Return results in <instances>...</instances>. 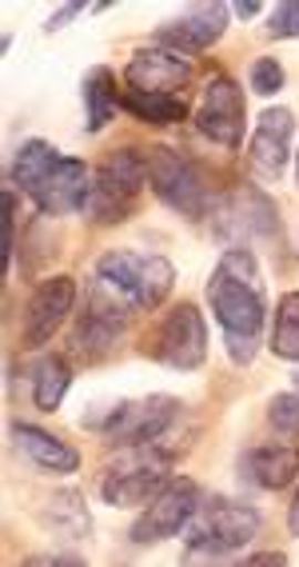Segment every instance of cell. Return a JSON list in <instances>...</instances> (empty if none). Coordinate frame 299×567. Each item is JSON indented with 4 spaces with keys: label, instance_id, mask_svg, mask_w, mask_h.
Segmentation results:
<instances>
[{
    "label": "cell",
    "instance_id": "obj_1",
    "mask_svg": "<svg viewBox=\"0 0 299 567\" xmlns=\"http://www.w3.org/2000/svg\"><path fill=\"white\" fill-rule=\"evenodd\" d=\"M208 312L224 332L231 364H251L264 348V328H268V292L251 248H224L208 276Z\"/></svg>",
    "mask_w": 299,
    "mask_h": 567
},
{
    "label": "cell",
    "instance_id": "obj_2",
    "mask_svg": "<svg viewBox=\"0 0 299 567\" xmlns=\"http://www.w3.org/2000/svg\"><path fill=\"white\" fill-rule=\"evenodd\" d=\"M12 188L29 196L40 216L84 213L92 193V168L76 156H64L49 141H24L9 164Z\"/></svg>",
    "mask_w": 299,
    "mask_h": 567
},
{
    "label": "cell",
    "instance_id": "obj_3",
    "mask_svg": "<svg viewBox=\"0 0 299 567\" xmlns=\"http://www.w3.org/2000/svg\"><path fill=\"white\" fill-rule=\"evenodd\" d=\"M89 288H96L109 305H116L128 320H136V316H148L156 308H164V300L176 288V264L159 252L109 248V252H100L96 264H92Z\"/></svg>",
    "mask_w": 299,
    "mask_h": 567
},
{
    "label": "cell",
    "instance_id": "obj_4",
    "mask_svg": "<svg viewBox=\"0 0 299 567\" xmlns=\"http://www.w3.org/2000/svg\"><path fill=\"white\" fill-rule=\"evenodd\" d=\"M179 447H168L164 440L156 444L120 447L116 460L100 467V499L112 507H148L152 499L172 484Z\"/></svg>",
    "mask_w": 299,
    "mask_h": 567
},
{
    "label": "cell",
    "instance_id": "obj_5",
    "mask_svg": "<svg viewBox=\"0 0 299 567\" xmlns=\"http://www.w3.org/2000/svg\"><path fill=\"white\" fill-rule=\"evenodd\" d=\"M264 527L259 507L248 499L208 496L184 527V559H228L251 544Z\"/></svg>",
    "mask_w": 299,
    "mask_h": 567
},
{
    "label": "cell",
    "instance_id": "obj_6",
    "mask_svg": "<svg viewBox=\"0 0 299 567\" xmlns=\"http://www.w3.org/2000/svg\"><path fill=\"white\" fill-rule=\"evenodd\" d=\"M148 188V153H140L132 144L104 156L96 173H92V193L84 204V216L100 228H116L132 220L140 208V196Z\"/></svg>",
    "mask_w": 299,
    "mask_h": 567
},
{
    "label": "cell",
    "instance_id": "obj_7",
    "mask_svg": "<svg viewBox=\"0 0 299 567\" xmlns=\"http://www.w3.org/2000/svg\"><path fill=\"white\" fill-rule=\"evenodd\" d=\"M179 404L176 395H140V400H120L109 412L84 415V427L104 440V447H136V444H156L179 424Z\"/></svg>",
    "mask_w": 299,
    "mask_h": 567
},
{
    "label": "cell",
    "instance_id": "obj_8",
    "mask_svg": "<svg viewBox=\"0 0 299 567\" xmlns=\"http://www.w3.org/2000/svg\"><path fill=\"white\" fill-rule=\"evenodd\" d=\"M140 355L172 372H199L208 360V324L192 300H179L140 340Z\"/></svg>",
    "mask_w": 299,
    "mask_h": 567
},
{
    "label": "cell",
    "instance_id": "obj_9",
    "mask_svg": "<svg viewBox=\"0 0 299 567\" xmlns=\"http://www.w3.org/2000/svg\"><path fill=\"white\" fill-rule=\"evenodd\" d=\"M148 188L159 196V204H168L184 220H204L216 208L208 176L199 173V164L188 153H179L172 144L148 148Z\"/></svg>",
    "mask_w": 299,
    "mask_h": 567
},
{
    "label": "cell",
    "instance_id": "obj_10",
    "mask_svg": "<svg viewBox=\"0 0 299 567\" xmlns=\"http://www.w3.org/2000/svg\"><path fill=\"white\" fill-rule=\"evenodd\" d=\"M212 233H216V240L224 248H248L251 240H276L279 208L264 188L239 184L236 193H228L212 208Z\"/></svg>",
    "mask_w": 299,
    "mask_h": 567
},
{
    "label": "cell",
    "instance_id": "obj_11",
    "mask_svg": "<svg viewBox=\"0 0 299 567\" xmlns=\"http://www.w3.org/2000/svg\"><path fill=\"white\" fill-rule=\"evenodd\" d=\"M204 499H208V492H204L192 476H172V484L164 487V492L140 512L136 524L128 527V544L156 547L172 536H184V527L192 524V516L199 512Z\"/></svg>",
    "mask_w": 299,
    "mask_h": 567
},
{
    "label": "cell",
    "instance_id": "obj_12",
    "mask_svg": "<svg viewBox=\"0 0 299 567\" xmlns=\"http://www.w3.org/2000/svg\"><path fill=\"white\" fill-rule=\"evenodd\" d=\"M192 124H196L204 141H212L224 153H236L239 144H244V132H248V92L239 89L236 76L216 72L204 84V101H199Z\"/></svg>",
    "mask_w": 299,
    "mask_h": 567
},
{
    "label": "cell",
    "instance_id": "obj_13",
    "mask_svg": "<svg viewBox=\"0 0 299 567\" xmlns=\"http://www.w3.org/2000/svg\"><path fill=\"white\" fill-rule=\"evenodd\" d=\"M128 328H132V320L120 312L116 305H109L96 288H84V300H80V316H76V324H72L69 344L80 360L100 364L104 355H112V348L124 340Z\"/></svg>",
    "mask_w": 299,
    "mask_h": 567
},
{
    "label": "cell",
    "instance_id": "obj_14",
    "mask_svg": "<svg viewBox=\"0 0 299 567\" xmlns=\"http://www.w3.org/2000/svg\"><path fill=\"white\" fill-rule=\"evenodd\" d=\"M72 308H76V280L72 276L40 280L32 288L29 305H24V316H20V344L40 352L60 332V324L72 316Z\"/></svg>",
    "mask_w": 299,
    "mask_h": 567
},
{
    "label": "cell",
    "instance_id": "obj_15",
    "mask_svg": "<svg viewBox=\"0 0 299 567\" xmlns=\"http://www.w3.org/2000/svg\"><path fill=\"white\" fill-rule=\"evenodd\" d=\"M291 148H296V112L283 109V104H271L264 109V116L256 121L248 144V168L259 184H276L283 176L291 161Z\"/></svg>",
    "mask_w": 299,
    "mask_h": 567
},
{
    "label": "cell",
    "instance_id": "obj_16",
    "mask_svg": "<svg viewBox=\"0 0 299 567\" xmlns=\"http://www.w3.org/2000/svg\"><path fill=\"white\" fill-rule=\"evenodd\" d=\"M231 9L208 0V4H192L188 12H179L176 21H164L156 29V44L159 49H172L179 56H196V52H208L212 44L228 32Z\"/></svg>",
    "mask_w": 299,
    "mask_h": 567
},
{
    "label": "cell",
    "instance_id": "obj_17",
    "mask_svg": "<svg viewBox=\"0 0 299 567\" xmlns=\"http://www.w3.org/2000/svg\"><path fill=\"white\" fill-rule=\"evenodd\" d=\"M192 81H196V64L172 49H159V44L136 49L124 69L128 92H188Z\"/></svg>",
    "mask_w": 299,
    "mask_h": 567
},
{
    "label": "cell",
    "instance_id": "obj_18",
    "mask_svg": "<svg viewBox=\"0 0 299 567\" xmlns=\"http://www.w3.org/2000/svg\"><path fill=\"white\" fill-rule=\"evenodd\" d=\"M299 476V444H256L239 456V480L259 492H283Z\"/></svg>",
    "mask_w": 299,
    "mask_h": 567
},
{
    "label": "cell",
    "instance_id": "obj_19",
    "mask_svg": "<svg viewBox=\"0 0 299 567\" xmlns=\"http://www.w3.org/2000/svg\"><path fill=\"white\" fill-rule=\"evenodd\" d=\"M9 436H12V444H17L20 456L32 460V464L44 467V472L69 476V472H76V467H80V452L72 444H64L56 432H44V427H37V424L12 420Z\"/></svg>",
    "mask_w": 299,
    "mask_h": 567
},
{
    "label": "cell",
    "instance_id": "obj_20",
    "mask_svg": "<svg viewBox=\"0 0 299 567\" xmlns=\"http://www.w3.org/2000/svg\"><path fill=\"white\" fill-rule=\"evenodd\" d=\"M37 516H40V524L49 527L52 536L60 539V544H80V539L92 536V512H89V504H84V496L72 492V487H56V492H49Z\"/></svg>",
    "mask_w": 299,
    "mask_h": 567
},
{
    "label": "cell",
    "instance_id": "obj_21",
    "mask_svg": "<svg viewBox=\"0 0 299 567\" xmlns=\"http://www.w3.org/2000/svg\"><path fill=\"white\" fill-rule=\"evenodd\" d=\"M80 101H84V132H89V136L109 128L120 112L116 72H112L109 64H96V69L84 72V81H80Z\"/></svg>",
    "mask_w": 299,
    "mask_h": 567
},
{
    "label": "cell",
    "instance_id": "obj_22",
    "mask_svg": "<svg viewBox=\"0 0 299 567\" xmlns=\"http://www.w3.org/2000/svg\"><path fill=\"white\" fill-rule=\"evenodd\" d=\"M29 384H32V404H37V412H60V404H64V395H69L72 388V360L60 352H44L32 360L29 368Z\"/></svg>",
    "mask_w": 299,
    "mask_h": 567
},
{
    "label": "cell",
    "instance_id": "obj_23",
    "mask_svg": "<svg viewBox=\"0 0 299 567\" xmlns=\"http://www.w3.org/2000/svg\"><path fill=\"white\" fill-rule=\"evenodd\" d=\"M120 109L136 116L140 124L152 128H168V124H184L192 112L188 92H120Z\"/></svg>",
    "mask_w": 299,
    "mask_h": 567
},
{
    "label": "cell",
    "instance_id": "obj_24",
    "mask_svg": "<svg viewBox=\"0 0 299 567\" xmlns=\"http://www.w3.org/2000/svg\"><path fill=\"white\" fill-rule=\"evenodd\" d=\"M271 355L276 360H288L299 364V292H283L271 316V340H268Z\"/></svg>",
    "mask_w": 299,
    "mask_h": 567
},
{
    "label": "cell",
    "instance_id": "obj_25",
    "mask_svg": "<svg viewBox=\"0 0 299 567\" xmlns=\"http://www.w3.org/2000/svg\"><path fill=\"white\" fill-rule=\"evenodd\" d=\"M268 424L276 436L299 440V392H276L268 400Z\"/></svg>",
    "mask_w": 299,
    "mask_h": 567
},
{
    "label": "cell",
    "instance_id": "obj_26",
    "mask_svg": "<svg viewBox=\"0 0 299 567\" xmlns=\"http://www.w3.org/2000/svg\"><path fill=\"white\" fill-rule=\"evenodd\" d=\"M248 84H251V92H259V96L268 101V96L283 92V64H279L276 56H259V61H251Z\"/></svg>",
    "mask_w": 299,
    "mask_h": 567
},
{
    "label": "cell",
    "instance_id": "obj_27",
    "mask_svg": "<svg viewBox=\"0 0 299 567\" xmlns=\"http://www.w3.org/2000/svg\"><path fill=\"white\" fill-rule=\"evenodd\" d=\"M264 32H268V41H299V0L276 4Z\"/></svg>",
    "mask_w": 299,
    "mask_h": 567
},
{
    "label": "cell",
    "instance_id": "obj_28",
    "mask_svg": "<svg viewBox=\"0 0 299 567\" xmlns=\"http://www.w3.org/2000/svg\"><path fill=\"white\" fill-rule=\"evenodd\" d=\"M12 228H17V193L4 188V272L12 268V256H17V248H12Z\"/></svg>",
    "mask_w": 299,
    "mask_h": 567
},
{
    "label": "cell",
    "instance_id": "obj_29",
    "mask_svg": "<svg viewBox=\"0 0 299 567\" xmlns=\"http://www.w3.org/2000/svg\"><path fill=\"white\" fill-rule=\"evenodd\" d=\"M84 12H92V4H80V0H72V4H60V9L52 12L49 21H44V32L52 37V32H60L64 24L76 21V17H84Z\"/></svg>",
    "mask_w": 299,
    "mask_h": 567
},
{
    "label": "cell",
    "instance_id": "obj_30",
    "mask_svg": "<svg viewBox=\"0 0 299 567\" xmlns=\"http://www.w3.org/2000/svg\"><path fill=\"white\" fill-rule=\"evenodd\" d=\"M29 564H44V567H84L80 551H64V556H29Z\"/></svg>",
    "mask_w": 299,
    "mask_h": 567
},
{
    "label": "cell",
    "instance_id": "obj_31",
    "mask_svg": "<svg viewBox=\"0 0 299 567\" xmlns=\"http://www.w3.org/2000/svg\"><path fill=\"white\" fill-rule=\"evenodd\" d=\"M244 564H251V567H283L288 564V556H283V551H256V556H248L244 559Z\"/></svg>",
    "mask_w": 299,
    "mask_h": 567
},
{
    "label": "cell",
    "instance_id": "obj_32",
    "mask_svg": "<svg viewBox=\"0 0 299 567\" xmlns=\"http://www.w3.org/2000/svg\"><path fill=\"white\" fill-rule=\"evenodd\" d=\"M259 12H264V4H251V0H239V4H236V17H239V21H256Z\"/></svg>",
    "mask_w": 299,
    "mask_h": 567
},
{
    "label": "cell",
    "instance_id": "obj_33",
    "mask_svg": "<svg viewBox=\"0 0 299 567\" xmlns=\"http://www.w3.org/2000/svg\"><path fill=\"white\" fill-rule=\"evenodd\" d=\"M288 532L299 539V487H296V496H291V504H288Z\"/></svg>",
    "mask_w": 299,
    "mask_h": 567
},
{
    "label": "cell",
    "instance_id": "obj_34",
    "mask_svg": "<svg viewBox=\"0 0 299 567\" xmlns=\"http://www.w3.org/2000/svg\"><path fill=\"white\" fill-rule=\"evenodd\" d=\"M296 188H299V156H296Z\"/></svg>",
    "mask_w": 299,
    "mask_h": 567
}]
</instances>
